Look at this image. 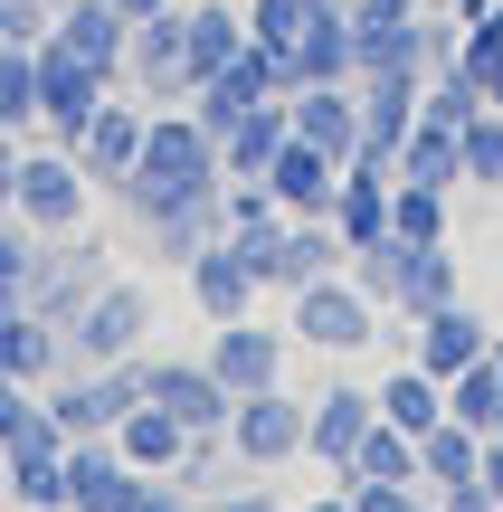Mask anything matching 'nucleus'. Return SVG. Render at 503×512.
<instances>
[{"mask_svg":"<svg viewBox=\"0 0 503 512\" xmlns=\"http://www.w3.org/2000/svg\"><path fill=\"white\" fill-rule=\"evenodd\" d=\"M247 247H257L266 294H295V285H314V275H342V266H352V247H342L333 219H285L276 238H247Z\"/></svg>","mask_w":503,"mask_h":512,"instance_id":"obj_9","label":"nucleus"},{"mask_svg":"<svg viewBox=\"0 0 503 512\" xmlns=\"http://www.w3.org/2000/svg\"><path fill=\"white\" fill-rule=\"evenodd\" d=\"M342 275H352V285L371 294L380 313H390V304H399V275H409V238H371V247H352V266H342Z\"/></svg>","mask_w":503,"mask_h":512,"instance_id":"obj_36","label":"nucleus"},{"mask_svg":"<svg viewBox=\"0 0 503 512\" xmlns=\"http://www.w3.org/2000/svg\"><path fill=\"white\" fill-rule=\"evenodd\" d=\"M57 38H67L76 57H95V67L124 86V48H133V19L114 10V0H57Z\"/></svg>","mask_w":503,"mask_h":512,"instance_id":"obj_24","label":"nucleus"},{"mask_svg":"<svg viewBox=\"0 0 503 512\" xmlns=\"http://www.w3.org/2000/svg\"><path fill=\"white\" fill-rule=\"evenodd\" d=\"M456 67H466V76H475V95H485V76L503 67V0H494L485 19H466V48H456Z\"/></svg>","mask_w":503,"mask_h":512,"instance_id":"obj_40","label":"nucleus"},{"mask_svg":"<svg viewBox=\"0 0 503 512\" xmlns=\"http://www.w3.org/2000/svg\"><path fill=\"white\" fill-rule=\"evenodd\" d=\"M380 427V399L361 380H323V399H314V418H304V456L323 465V475H342L352 465V446Z\"/></svg>","mask_w":503,"mask_h":512,"instance_id":"obj_14","label":"nucleus"},{"mask_svg":"<svg viewBox=\"0 0 503 512\" xmlns=\"http://www.w3.org/2000/svg\"><path fill=\"white\" fill-rule=\"evenodd\" d=\"M219 219H228V238H276V228H285V200L266 181H228L219 190Z\"/></svg>","mask_w":503,"mask_h":512,"instance_id":"obj_38","label":"nucleus"},{"mask_svg":"<svg viewBox=\"0 0 503 512\" xmlns=\"http://www.w3.org/2000/svg\"><path fill=\"white\" fill-rule=\"evenodd\" d=\"M390 181H399V171L380 162V152H352V162H342V190H333V228H342V247L390 238Z\"/></svg>","mask_w":503,"mask_h":512,"instance_id":"obj_18","label":"nucleus"},{"mask_svg":"<svg viewBox=\"0 0 503 512\" xmlns=\"http://www.w3.org/2000/svg\"><path fill=\"white\" fill-rule=\"evenodd\" d=\"M447 209H456V190L390 181V238H409V247H437V238H447Z\"/></svg>","mask_w":503,"mask_h":512,"instance_id":"obj_30","label":"nucleus"},{"mask_svg":"<svg viewBox=\"0 0 503 512\" xmlns=\"http://www.w3.org/2000/svg\"><path fill=\"white\" fill-rule=\"evenodd\" d=\"M371 399H380V418L409 427V437H428V427L447 418V380H437V370H418V361H390V380H380Z\"/></svg>","mask_w":503,"mask_h":512,"instance_id":"obj_27","label":"nucleus"},{"mask_svg":"<svg viewBox=\"0 0 503 512\" xmlns=\"http://www.w3.org/2000/svg\"><path fill=\"white\" fill-rule=\"evenodd\" d=\"M48 512H67V503H48Z\"/></svg>","mask_w":503,"mask_h":512,"instance_id":"obj_52","label":"nucleus"},{"mask_svg":"<svg viewBox=\"0 0 503 512\" xmlns=\"http://www.w3.org/2000/svg\"><path fill=\"white\" fill-rule=\"evenodd\" d=\"M466 294V266H456V238H437V247H409V275H399V323H418V313H437V304H456Z\"/></svg>","mask_w":503,"mask_h":512,"instance_id":"obj_25","label":"nucleus"},{"mask_svg":"<svg viewBox=\"0 0 503 512\" xmlns=\"http://www.w3.org/2000/svg\"><path fill=\"white\" fill-rule=\"evenodd\" d=\"M105 95H114V76L95 67V57H76L57 29L38 38V133H48V143H76V133L95 124Z\"/></svg>","mask_w":503,"mask_h":512,"instance_id":"obj_5","label":"nucleus"},{"mask_svg":"<svg viewBox=\"0 0 503 512\" xmlns=\"http://www.w3.org/2000/svg\"><path fill=\"white\" fill-rule=\"evenodd\" d=\"M124 95H143V105H190L181 10H171V19H133V48H124Z\"/></svg>","mask_w":503,"mask_h":512,"instance_id":"obj_15","label":"nucleus"},{"mask_svg":"<svg viewBox=\"0 0 503 512\" xmlns=\"http://www.w3.org/2000/svg\"><path fill=\"white\" fill-rule=\"evenodd\" d=\"M181 285H190V304H200V323H238V313H257L266 275H257V247L219 228V238H209V247L181 266Z\"/></svg>","mask_w":503,"mask_h":512,"instance_id":"obj_7","label":"nucleus"},{"mask_svg":"<svg viewBox=\"0 0 503 512\" xmlns=\"http://www.w3.org/2000/svg\"><path fill=\"white\" fill-rule=\"evenodd\" d=\"M475 475H485V494L503 503V437H485V465H475Z\"/></svg>","mask_w":503,"mask_h":512,"instance_id":"obj_46","label":"nucleus"},{"mask_svg":"<svg viewBox=\"0 0 503 512\" xmlns=\"http://www.w3.org/2000/svg\"><path fill=\"white\" fill-rule=\"evenodd\" d=\"M352 86H361V152H380V162H390L399 133L418 124V95H428V76H418V67H390V76H352Z\"/></svg>","mask_w":503,"mask_h":512,"instance_id":"obj_20","label":"nucleus"},{"mask_svg":"<svg viewBox=\"0 0 503 512\" xmlns=\"http://www.w3.org/2000/svg\"><path fill=\"white\" fill-rule=\"evenodd\" d=\"M285 133H295V105H285V95H257V105L219 133V171L228 181H266V162L285 152Z\"/></svg>","mask_w":503,"mask_h":512,"instance_id":"obj_21","label":"nucleus"},{"mask_svg":"<svg viewBox=\"0 0 503 512\" xmlns=\"http://www.w3.org/2000/svg\"><path fill=\"white\" fill-rule=\"evenodd\" d=\"M143 124H152V105H143V95H124V86H114L105 105H95V124H86V133L67 143V152H76V171H86L95 190H124L133 152H143Z\"/></svg>","mask_w":503,"mask_h":512,"instance_id":"obj_12","label":"nucleus"},{"mask_svg":"<svg viewBox=\"0 0 503 512\" xmlns=\"http://www.w3.org/2000/svg\"><path fill=\"white\" fill-rule=\"evenodd\" d=\"M485 351H494V323L466 304V294L409 323V361H418V370H437V380H456V370H466V361H485Z\"/></svg>","mask_w":503,"mask_h":512,"instance_id":"obj_16","label":"nucleus"},{"mask_svg":"<svg viewBox=\"0 0 503 512\" xmlns=\"http://www.w3.org/2000/svg\"><path fill=\"white\" fill-rule=\"evenodd\" d=\"M114 10H124V19H171L181 0H114Z\"/></svg>","mask_w":503,"mask_h":512,"instance_id":"obj_48","label":"nucleus"},{"mask_svg":"<svg viewBox=\"0 0 503 512\" xmlns=\"http://www.w3.org/2000/svg\"><path fill=\"white\" fill-rule=\"evenodd\" d=\"M143 465H124L114 437H67V512H133L143 494Z\"/></svg>","mask_w":503,"mask_h":512,"instance_id":"obj_13","label":"nucleus"},{"mask_svg":"<svg viewBox=\"0 0 503 512\" xmlns=\"http://www.w3.org/2000/svg\"><path fill=\"white\" fill-rule=\"evenodd\" d=\"M143 342H152V294L133 285V275H105V285L86 294V313L67 323V370H114Z\"/></svg>","mask_w":503,"mask_h":512,"instance_id":"obj_3","label":"nucleus"},{"mask_svg":"<svg viewBox=\"0 0 503 512\" xmlns=\"http://www.w3.org/2000/svg\"><path fill=\"white\" fill-rule=\"evenodd\" d=\"M475 465H485V427H466V418H437L428 437H418V484H428V494L466 484Z\"/></svg>","mask_w":503,"mask_h":512,"instance_id":"obj_29","label":"nucleus"},{"mask_svg":"<svg viewBox=\"0 0 503 512\" xmlns=\"http://www.w3.org/2000/svg\"><path fill=\"white\" fill-rule=\"evenodd\" d=\"M304 418H314V399H295V389H247L238 408H228V456H238V475H276V465L304 456Z\"/></svg>","mask_w":503,"mask_h":512,"instance_id":"obj_4","label":"nucleus"},{"mask_svg":"<svg viewBox=\"0 0 503 512\" xmlns=\"http://www.w3.org/2000/svg\"><path fill=\"white\" fill-rule=\"evenodd\" d=\"M209 512H295V503H276V494H266V484H228V494L209 503Z\"/></svg>","mask_w":503,"mask_h":512,"instance_id":"obj_42","label":"nucleus"},{"mask_svg":"<svg viewBox=\"0 0 503 512\" xmlns=\"http://www.w3.org/2000/svg\"><path fill=\"white\" fill-rule=\"evenodd\" d=\"M247 10V38H266V48H295L304 19H314V0H238Z\"/></svg>","mask_w":503,"mask_h":512,"instance_id":"obj_39","label":"nucleus"},{"mask_svg":"<svg viewBox=\"0 0 503 512\" xmlns=\"http://www.w3.org/2000/svg\"><path fill=\"white\" fill-rule=\"evenodd\" d=\"M437 512H503V503L485 494V475H466V484H447V494H437Z\"/></svg>","mask_w":503,"mask_h":512,"instance_id":"obj_43","label":"nucleus"},{"mask_svg":"<svg viewBox=\"0 0 503 512\" xmlns=\"http://www.w3.org/2000/svg\"><path fill=\"white\" fill-rule=\"evenodd\" d=\"M352 10H380V19H418L428 0H352Z\"/></svg>","mask_w":503,"mask_h":512,"instance_id":"obj_47","label":"nucleus"},{"mask_svg":"<svg viewBox=\"0 0 503 512\" xmlns=\"http://www.w3.org/2000/svg\"><path fill=\"white\" fill-rule=\"evenodd\" d=\"M219 200H190V209H171V219H152V247H162V266H190L209 238H219Z\"/></svg>","mask_w":503,"mask_h":512,"instance_id":"obj_35","label":"nucleus"},{"mask_svg":"<svg viewBox=\"0 0 503 512\" xmlns=\"http://www.w3.org/2000/svg\"><path fill=\"white\" fill-rule=\"evenodd\" d=\"M143 399H162L190 437H219L228 408H238V399H228V380H219L209 361H171V351H143Z\"/></svg>","mask_w":503,"mask_h":512,"instance_id":"obj_10","label":"nucleus"},{"mask_svg":"<svg viewBox=\"0 0 503 512\" xmlns=\"http://www.w3.org/2000/svg\"><path fill=\"white\" fill-rule=\"evenodd\" d=\"M266 190L285 200V219H333V190H342V162L314 152L304 133H285V152L266 162Z\"/></svg>","mask_w":503,"mask_h":512,"instance_id":"obj_17","label":"nucleus"},{"mask_svg":"<svg viewBox=\"0 0 503 512\" xmlns=\"http://www.w3.org/2000/svg\"><path fill=\"white\" fill-rule=\"evenodd\" d=\"M133 512H190V494H181V484H171V475H152L143 494H133Z\"/></svg>","mask_w":503,"mask_h":512,"instance_id":"obj_44","label":"nucleus"},{"mask_svg":"<svg viewBox=\"0 0 503 512\" xmlns=\"http://www.w3.org/2000/svg\"><path fill=\"white\" fill-rule=\"evenodd\" d=\"M57 29V0H0V48H38Z\"/></svg>","mask_w":503,"mask_h":512,"instance_id":"obj_41","label":"nucleus"},{"mask_svg":"<svg viewBox=\"0 0 503 512\" xmlns=\"http://www.w3.org/2000/svg\"><path fill=\"white\" fill-rule=\"evenodd\" d=\"M428 19V10H418ZM418 19H380V10H352V76H390V67H418ZM428 76V67H418Z\"/></svg>","mask_w":503,"mask_h":512,"instance_id":"obj_28","label":"nucleus"},{"mask_svg":"<svg viewBox=\"0 0 503 512\" xmlns=\"http://www.w3.org/2000/svg\"><path fill=\"white\" fill-rule=\"evenodd\" d=\"M48 503H67V446L10 456V512H48Z\"/></svg>","mask_w":503,"mask_h":512,"instance_id":"obj_31","label":"nucleus"},{"mask_svg":"<svg viewBox=\"0 0 503 512\" xmlns=\"http://www.w3.org/2000/svg\"><path fill=\"white\" fill-rule=\"evenodd\" d=\"M295 512H352V494H342V484H323L314 503H295Z\"/></svg>","mask_w":503,"mask_h":512,"instance_id":"obj_49","label":"nucleus"},{"mask_svg":"<svg viewBox=\"0 0 503 512\" xmlns=\"http://www.w3.org/2000/svg\"><path fill=\"white\" fill-rule=\"evenodd\" d=\"M380 323H390V313H380L352 275H314V285L285 294V332H295L304 351H333V361H352L361 342H380Z\"/></svg>","mask_w":503,"mask_h":512,"instance_id":"obj_2","label":"nucleus"},{"mask_svg":"<svg viewBox=\"0 0 503 512\" xmlns=\"http://www.w3.org/2000/svg\"><path fill=\"white\" fill-rule=\"evenodd\" d=\"M342 475H380V484H418V437H409V427H390V418H380L371 437L352 446V465H342Z\"/></svg>","mask_w":503,"mask_h":512,"instance_id":"obj_32","label":"nucleus"},{"mask_svg":"<svg viewBox=\"0 0 503 512\" xmlns=\"http://www.w3.org/2000/svg\"><path fill=\"white\" fill-rule=\"evenodd\" d=\"M0 512H10V446H0Z\"/></svg>","mask_w":503,"mask_h":512,"instance_id":"obj_51","label":"nucleus"},{"mask_svg":"<svg viewBox=\"0 0 503 512\" xmlns=\"http://www.w3.org/2000/svg\"><path fill=\"white\" fill-rule=\"evenodd\" d=\"M447 10H456V19H485V10H494V0H447Z\"/></svg>","mask_w":503,"mask_h":512,"instance_id":"obj_50","label":"nucleus"},{"mask_svg":"<svg viewBox=\"0 0 503 512\" xmlns=\"http://www.w3.org/2000/svg\"><path fill=\"white\" fill-rule=\"evenodd\" d=\"M105 285V247H86V228L67 238H38V266H29V313H48L57 332L86 313V294Z\"/></svg>","mask_w":503,"mask_h":512,"instance_id":"obj_8","label":"nucleus"},{"mask_svg":"<svg viewBox=\"0 0 503 512\" xmlns=\"http://www.w3.org/2000/svg\"><path fill=\"white\" fill-rule=\"evenodd\" d=\"M86 171H76V152L67 143H29V152H19V219H29L38 228V238H67V228H86Z\"/></svg>","mask_w":503,"mask_h":512,"instance_id":"obj_6","label":"nucleus"},{"mask_svg":"<svg viewBox=\"0 0 503 512\" xmlns=\"http://www.w3.org/2000/svg\"><path fill=\"white\" fill-rule=\"evenodd\" d=\"M114 446H124V465H143V475H181V456H190V427L171 418L162 399H133L124 418H114Z\"/></svg>","mask_w":503,"mask_h":512,"instance_id":"obj_23","label":"nucleus"},{"mask_svg":"<svg viewBox=\"0 0 503 512\" xmlns=\"http://www.w3.org/2000/svg\"><path fill=\"white\" fill-rule=\"evenodd\" d=\"M219 190H228L219 133H209L190 105H152L143 152H133V171H124V190H114V200L152 228V219H171V209H190V200H219Z\"/></svg>","mask_w":503,"mask_h":512,"instance_id":"obj_1","label":"nucleus"},{"mask_svg":"<svg viewBox=\"0 0 503 512\" xmlns=\"http://www.w3.org/2000/svg\"><path fill=\"white\" fill-rule=\"evenodd\" d=\"M19 152H29V143H19V133H0V209L19 200Z\"/></svg>","mask_w":503,"mask_h":512,"instance_id":"obj_45","label":"nucleus"},{"mask_svg":"<svg viewBox=\"0 0 503 512\" xmlns=\"http://www.w3.org/2000/svg\"><path fill=\"white\" fill-rule=\"evenodd\" d=\"M447 418H466V427H485V437H494V418H503V370H494V351L447 380Z\"/></svg>","mask_w":503,"mask_h":512,"instance_id":"obj_34","label":"nucleus"},{"mask_svg":"<svg viewBox=\"0 0 503 512\" xmlns=\"http://www.w3.org/2000/svg\"><path fill=\"white\" fill-rule=\"evenodd\" d=\"M285 351H295V332H266L257 313H238V323H209L200 361L228 380V399H247V389H276L285 380Z\"/></svg>","mask_w":503,"mask_h":512,"instance_id":"obj_11","label":"nucleus"},{"mask_svg":"<svg viewBox=\"0 0 503 512\" xmlns=\"http://www.w3.org/2000/svg\"><path fill=\"white\" fill-rule=\"evenodd\" d=\"M390 171L399 181H428V190H466V143H456L447 124H409L399 152H390Z\"/></svg>","mask_w":503,"mask_h":512,"instance_id":"obj_26","label":"nucleus"},{"mask_svg":"<svg viewBox=\"0 0 503 512\" xmlns=\"http://www.w3.org/2000/svg\"><path fill=\"white\" fill-rule=\"evenodd\" d=\"M285 105H295V133L314 152H333V162L361 152V86H295Z\"/></svg>","mask_w":503,"mask_h":512,"instance_id":"obj_22","label":"nucleus"},{"mask_svg":"<svg viewBox=\"0 0 503 512\" xmlns=\"http://www.w3.org/2000/svg\"><path fill=\"white\" fill-rule=\"evenodd\" d=\"M0 370H10V380H29V389H48L57 370H67V332H57L48 313H29L19 294L0 304Z\"/></svg>","mask_w":503,"mask_h":512,"instance_id":"obj_19","label":"nucleus"},{"mask_svg":"<svg viewBox=\"0 0 503 512\" xmlns=\"http://www.w3.org/2000/svg\"><path fill=\"white\" fill-rule=\"evenodd\" d=\"M0 133H38V48H0Z\"/></svg>","mask_w":503,"mask_h":512,"instance_id":"obj_33","label":"nucleus"},{"mask_svg":"<svg viewBox=\"0 0 503 512\" xmlns=\"http://www.w3.org/2000/svg\"><path fill=\"white\" fill-rule=\"evenodd\" d=\"M456 143H466V190H503V114L475 105L466 124H456Z\"/></svg>","mask_w":503,"mask_h":512,"instance_id":"obj_37","label":"nucleus"}]
</instances>
